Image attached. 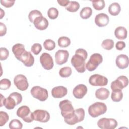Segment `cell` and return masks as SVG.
I'll use <instances>...</instances> for the list:
<instances>
[{
  "label": "cell",
  "mask_w": 129,
  "mask_h": 129,
  "mask_svg": "<svg viewBox=\"0 0 129 129\" xmlns=\"http://www.w3.org/2000/svg\"><path fill=\"white\" fill-rule=\"evenodd\" d=\"M12 51L15 57L23 63L26 67H31L34 62V58L30 51H27L25 46L21 43H17L13 45Z\"/></svg>",
  "instance_id": "1"
},
{
  "label": "cell",
  "mask_w": 129,
  "mask_h": 129,
  "mask_svg": "<svg viewBox=\"0 0 129 129\" xmlns=\"http://www.w3.org/2000/svg\"><path fill=\"white\" fill-rule=\"evenodd\" d=\"M87 56V51L84 49L79 48L76 50L75 54L72 57L71 64L79 73H82L85 72L86 70L85 60Z\"/></svg>",
  "instance_id": "2"
},
{
  "label": "cell",
  "mask_w": 129,
  "mask_h": 129,
  "mask_svg": "<svg viewBox=\"0 0 129 129\" xmlns=\"http://www.w3.org/2000/svg\"><path fill=\"white\" fill-rule=\"evenodd\" d=\"M1 107L4 105L9 110L14 109L16 105L21 103L23 99L22 95L18 92L12 93L7 98H5L2 94H1Z\"/></svg>",
  "instance_id": "3"
},
{
  "label": "cell",
  "mask_w": 129,
  "mask_h": 129,
  "mask_svg": "<svg viewBox=\"0 0 129 129\" xmlns=\"http://www.w3.org/2000/svg\"><path fill=\"white\" fill-rule=\"evenodd\" d=\"M59 107L61 110V114L64 120L70 119L74 115L75 110L72 102L70 100L65 99L60 101Z\"/></svg>",
  "instance_id": "4"
},
{
  "label": "cell",
  "mask_w": 129,
  "mask_h": 129,
  "mask_svg": "<svg viewBox=\"0 0 129 129\" xmlns=\"http://www.w3.org/2000/svg\"><path fill=\"white\" fill-rule=\"evenodd\" d=\"M107 111V106L104 103L96 102L91 104L88 108L89 115L94 118L104 114Z\"/></svg>",
  "instance_id": "5"
},
{
  "label": "cell",
  "mask_w": 129,
  "mask_h": 129,
  "mask_svg": "<svg viewBox=\"0 0 129 129\" xmlns=\"http://www.w3.org/2000/svg\"><path fill=\"white\" fill-rule=\"evenodd\" d=\"M16 114L26 122L30 123L34 120L32 112L28 106L23 105L20 107L17 111Z\"/></svg>",
  "instance_id": "6"
},
{
  "label": "cell",
  "mask_w": 129,
  "mask_h": 129,
  "mask_svg": "<svg viewBox=\"0 0 129 129\" xmlns=\"http://www.w3.org/2000/svg\"><path fill=\"white\" fill-rule=\"evenodd\" d=\"M102 61L103 58L100 54L94 53L91 55L89 61L86 64V68L90 72L94 71L102 63Z\"/></svg>",
  "instance_id": "7"
},
{
  "label": "cell",
  "mask_w": 129,
  "mask_h": 129,
  "mask_svg": "<svg viewBox=\"0 0 129 129\" xmlns=\"http://www.w3.org/2000/svg\"><path fill=\"white\" fill-rule=\"evenodd\" d=\"M30 92L32 97L38 99L40 101H45L48 97L47 90L38 86L32 87Z\"/></svg>",
  "instance_id": "8"
},
{
  "label": "cell",
  "mask_w": 129,
  "mask_h": 129,
  "mask_svg": "<svg viewBox=\"0 0 129 129\" xmlns=\"http://www.w3.org/2000/svg\"><path fill=\"white\" fill-rule=\"evenodd\" d=\"M85 110L82 108H77L75 110L74 114L71 118L64 120L65 122L70 125H73L77 123L82 121L85 118Z\"/></svg>",
  "instance_id": "9"
},
{
  "label": "cell",
  "mask_w": 129,
  "mask_h": 129,
  "mask_svg": "<svg viewBox=\"0 0 129 129\" xmlns=\"http://www.w3.org/2000/svg\"><path fill=\"white\" fill-rule=\"evenodd\" d=\"M128 84V79L125 76H120L111 82L110 87L112 91L122 90Z\"/></svg>",
  "instance_id": "10"
},
{
  "label": "cell",
  "mask_w": 129,
  "mask_h": 129,
  "mask_svg": "<svg viewBox=\"0 0 129 129\" xmlns=\"http://www.w3.org/2000/svg\"><path fill=\"white\" fill-rule=\"evenodd\" d=\"M117 124V122L115 119L110 118H102L97 122L98 126L101 129H114Z\"/></svg>",
  "instance_id": "11"
},
{
  "label": "cell",
  "mask_w": 129,
  "mask_h": 129,
  "mask_svg": "<svg viewBox=\"0 0 129 129\" xmlns=\"http://www.w3.org/2000/svg\"><path fill=\"white\" fill-rule=\"evenodd\" d=\"M14 83L17 89L22 91L26 90L29 87L27 78L22 74L17 75L14 77Z\"/></svg>",
  "instance_id": "12"
},
{
  "label": "cell",
  "mask_w": 129,
  "mask_h": 129,
  "mask_svg": "<svg viewBox=\"0 0 129 129\" xmlns=\"http://www.w3.org/2000/svg\"><path fill=\"white\" fill-rule=\"evenodd\" d=\"M89 82L90 85L93 86H104L107 85L108 79L102 75L94 74L90 76Z\"/></svg>",
  "instance_id": "13"
},
{
  "label": "cell",
  "mask_w": 129,
  "mask_h": 129,
  "mask_svg": "<svg viewBox=\"0 0 129 129\" xmlns=\"http://www.w3.org/2000/svg\"><path fill=\"white\" fill-rule=\"evenodd\" d=\"M34 120L40 122H47L50 119V114L49 112L42 109H36L32 112Z\"/></svg>",
  "instance_id": "14"
},
{
  "label": "cell",
  "mask_w": 129,
  "mask_h": 129,
  "mask_svg": "<svg viewBox=\"0 0 129 129\" xmlns=\"http://www.w3.org/2000/svg\"><path fill=\"white\" fill-rule=\"evenodd\" d=\"M39 60L41 66L45 70H50L53 67V58L48 53H43L40 57Z\"/></svg>",
  "instance_id": "15"
},
{
  "label": "cell",
  "mask_w": 129,
  "mask_h": 129,
  "mask_svg": "<svg viewBox=\"0 0 129 129\" xmlns=\"http://www.w3.org/2000/svg\"><path fill=\"white\" fill-rule=\"evenodd\" d=\"M69 56V52L66 50H58L55 54V62L58 65H62L66 63Z\"/></svg>",
  "instance_id": "16"
},
{
  "label": "cell",
  "mask_w": 129,
  "mask_h": 129,
  "mask_svg": "<svg viewBox=\"0 0 129 129\" xmlns=\"http://www.w3.org/2000/svg\"><path fill=\"white\" fill-rule=\"evenodd\" d=\"M87 87L84 84H79L77 85L73 90L74 96L78 99L83 98L87 93Z\"/></svg>",
  "instance_id": "17"
},
{
  "label": "cell",
  "mask_w": 129,
  "mask_h": 129,
  "mask_svg": "<svg viewBox=\"0 0 129 129\" xmlns=\"http://www.w3.org/2000/svg\"><path fill=\"white\" fill-rule=\"evenodd\" d=\"M109 21V18L108 15L104 13H99L97 14L95 18V22L96 25L99 27H103L108 25Z\"/></svg>",
  "instance_id": "18"
},
{
  "label": "cell",
  "mask_w": 129,
  "mask_h": 129,
  "mask_svg": "<svg viewBox=\"0 0 129 129\" xmlns=\"http://www.w3.org/2000/svg\"><path fill=\"white\" fill-rule=\"evenodd\" d=\"M35 27L39 30H44L47 28L49 23L48 20L45 17H39L35 19L33 23Z\"/></svg>",
  "instance_id": "19"
},
{
  "label": "cell",
  "mask_w": 129,
  "mask_h": 129,
  "mask_svg": "<svg viewBox=\"0 0 129 129\" xmlns=\"http://www.w3.org/2000/svg\"><path fill=\"white\" fill-rule=\"evenodd\" d=\"M117 67L120 69H124L128 67L129 64L128 57L125 54H119L117 56L115 60Z\"/></svg>",
  "instance_id": "20"
},
{
  "label": "cell",
  "mask_w": 129,
  "mask_h": 129,
  "mask_svg": "<svg viewBox=\"0 0 129 129\" xmlns=\"http://www.w3.org/2000/svg\"><path fill=\"white\" fill-rule=\"evenodd\" d=\"M68 92L67 88L62 86L54 87L51 90V95L55 98H60L64 97Z\"/></svg>",
  "instance_id": "21"
},
{
  "label": "cell",
  "mask_w": 129,
  "mask_h": 129,
  "mask_svg": "<svg viewBox=\"0 0 129 129\" xmlns=\"http://www.w3.org/2000/svg\"><path fill=\"white\" fill-rule=\"evenodd\" d=\"M114 35L116 38L119 40H123L126 38L127 31L126 29L122 26L117 27L114 31Z\"/></svg>",
  "instance_id": "22"
},
{
  "label": "cell",
  "mask_w": 129,
  "mask_h": 129,
  "mask_svg": "<svg viewBox=\"0 0 129 129\" xmlns=\"http://www.w3.org/2000/svg\"><path fill=\"white\" fill-rule=\"evenodd\" d=\"M109 91L104 88H99L95 92L96 98L100 100H105L107 99L109 96Z\"/></svg>",
  "instance_id": "23"
},
{
  "label": "cell",
  "mask_w": 129,
  "mask_h": 129,
  "mask_svg": "<svg viewBox=\"0 0 129 129\" xmlns=\"http://www.w3.org/2000/svg\"><path fill=\"white\" fill-rule=\"evenodd\" d=\"M108 11L111 15L117 16L121 11V7L118 3L114 2L109 5Z\"/></svg>",
  "instance_id": "24"
},
{
  "label": "cell",
  "mask_w": 129,
  "mask_h": 129,
  "mask_svg": "<svg viewBox=\"0 0 129 129\" xmlns=\"http://www.w3.org/2000/svg\"><path fill=\"white\" fill-rule=\"evenodd\" d=\"M92 14V10L90 7H84L80 12V17L83 19H87L89 18Z\"/></svg>",
  "instance_id": "25"
},
{
  "label": "cell",
  "mask_w": 129,
  "mask_h": 129,
  "mask_svg": "<svg viewBox=\"0 0 129 129\" xmlns=\"http://www.w3.org/2000/svg\"><path fill=\"white\" fill-rule=\"evenodd\" d=\"M80 8V4L76 1H70L66 7V9L70 12H75Z\"/></svg>",
  "instance_id": "26"
},
{
  "label": "cell",
  "mask_w": 129,
  "mask_h": 129,
  "mask_svg": "<svg viewBox=\"0 0 129 129\" xmlns=\"http://www.w3.org/2000/svg\"><path fill=\"white\" fill-rule=\"evenodd\" d=\"M58 45L60 47H67L71 44L70 39L66 36L60 37L57 41Z\"/></svg>",
  "instance_id": "27"
},
{
  "label": "cell",
  "mask_w": 129,
  "mask_h": 129,
  "mask_svg": "<svg viewBox=\"0 0 129 129\" xmlns=\"http://www.w3.org/2000/svg\"><path fill=\"white\" fill-rule=\"evenodd\" d=\"M111 98L114 102H119L123 98V93L122 91H112L111 95Z\"/></svg>",
  "instance_id": "28"
},
{
  "label": "cell",
  "mask_w": 129,
  "mask_h": 129,
  "mask_svg": "<svg viewBox=\"0 0 129 129\" xmlns=\"http://www.w3.org/2000/svg\"><path fill=\"white\" fill-rule=\"evenodd\" d=\"M72 69L70 67H64L61 68L59 71V75L62 78H67L72 74Z\"/></svg>",
  "instance_id": "29"
},
{
  "label": "cell",
  "mask_w": 129,
  "mask_h": 129,
  "mask_svg": "<svg viewBox=\"0 0 129 129\" xmlns=\"http://www.w3.org/2000/svg\"><path fill=\"white\" fill-rule=\"evenodd\" d=\"M101 46L104 49L109 50L112 49L114 47V41L110 39L104 40L101 44Z\"/></svg>",
  "instance_id": "30"
},
{
  "label": "cell",
  "mask_w": 129,
  "mask_h": 129,
  "mask_svg": "<svg viewBox=\"0 0 129 129\" xmlns=\"http://www.w3.org/2000/svg\"><path fill=\"white\" fill-rule=\"evenodd\" d=\"M10 129H21L23 127L22 123L17 119L12 120L9 124Z\"/></svg>",
  "instance_id": "31"
},
{
  "label": "cell",
  "mask_w": 129,
  "mask_h": 129,
  "mask_svg": "<svg viewBox=\"0 0 129 129\" xmlns=\"http://www.w3.org/2000/svg\"><path fill=\"white\" fill-rule=\"evenodd\" d=\"M43 46L46 50L51 51L55 48V43L51 39H46L43 42Z\"/></svg>",
  "instance_id": "32"
},
{
  "label": "cell",
  "mask_w": 129,
  "mask_h": 129,
  "mask_svg": "<svg viewBox=\"0 0 129 129\" xmlns=\"http://www.w3.org/2000/svg\"><path fill=\"white\" fill-rule=\"evenodd\" d=\"M91 2L92 3V6L93 8L95 10L98 11H100L103 9L105 5V1L104 0L92 1Z\"/></svg>",
  "instance_id": "33"
},
{
  "label": "cell",
  "mask_w": 129,
  "mask_h": 129,
  "mask_svg": "<svg viewBox=\"0 0 129 129\" xmlns=\"http://www.w3.org/2000/svg\"><path fill=\"white\" fill-rule=\"evenodd\" d=\"M42 14L40 12V11L37 10H34L31 11L28 15L29 20L31 23H33L34 21L35 20L36 18L39 17H42Z\"/></svg>",
  "instance_id": "34"
},
{
  "label": "cell",
  "mask_w": 129,
  "mask_h": 129,
  "mask_svg": "<svg viewBox=\"0 0 129 129\" xmlns=\"http://www.w3.org/2000/svg\"><path fill=\"white\" fill-rule=\"evenodd\" d=\"M59 12L58 10L54 8L51 7L49 8L47 11V15L48 17L51 20H54L56 19L58 16Z\"/></svg>",
  "instance_id": "35"
},
{
  "label": "cell",
  "mask_w": 129,
  "mask_h": 129,
  "mask_svg": "<svg viewBox=\"0 0 129 129\" xmlns=\"http://www.w3.org/2000/svg\"><path fill=\"white\" fill-rule=\"evenodd\" d=\"M11 85V82L8 79H3L0 81V89L2 90H6L9 89Z\"/></svg>",
  "instance_id": "36"
},
{
  "label": "cell",
  "mask_w": 129,
  "mask_h": 129,
  "mask_svg": "<svg viewBox=\"0 0 129 129\" xmlns=\"http://www.w3.org/2000/svg\"><path fill=\"white\" fill-rule=\"evenodd\" d=\"M9 116L7 112L3 111H0V126H3L9 120Z\"/></svg>",
  "instance_id": "37"
},
{
  "label": "cell",
  "mask_w": 129,
  "mask_h": 129,
  "mask_svg": "<svg viewBox=\"0 0 129 129\" xmlns=\"http://www.w3.org/2000/svg\"><path fill=\"white\" fill-rule=\"evenodd\" d=\"M9 52L5 47H1L0 48V60L1 61L7 59L9 56Z\"/></svg>",
  "instance_id": "38"
},
{
  "label": "cell",
  "mask_w": 129,
  "mask_h": 129,
  "mask_svg": "<svg viewBox=\"0 0 129 129\" xmlns=\"http://www.w3.org/2000/svg\"><path fill=\"white\" fill-rule=\"evenodd\" d=\"M31 51L35 55H38L42 50L41 45L38 43H34L31 46Z\"/></svg>",
  "instance_id": "39"
},
{
  "label": "cell",
  "mask_w": 129,
  "mask_h": 129,
  "mask_svg": "<svg viewBox=\"0 0 129 129\" xmlns=\"http://www.w3.org/2000/svg\"><path fill=\"white\" fill-rule=\"evenodd\" d=\"M1 5L6 8H10L14 5L15 4V1L11 0H1Z\"/></svg>",
  "instance_id": "40"
},
{
  "label": "cell",
  "mask_w": 129,
  "mask_h": 129,
  "mask_svg": "<svg viewBox=\"0 0 129 129\" xmlns=\"http://www.w3.org/2000/svg\"><path fill=\"white\" fill-rule=\"evenodd\" d=\"M126 46L125 43L124 41H117L115 44V47L116 49L118 50H122Z\"/></svg>",
  "instance_id": "41"
},
{
  "label": "cell",
  "mask_w": 129,
  "mask_h": 129,
  "mask_svg": "<svg viewBox=\"0 0 129 129\" xmlns=\"http://www.w3.org/2000/svg\"><path fill=\"white\" fill-rule=\"evenodd\" d=\"M7 32V27L6 25L1 22L0 23V36H3L6 34Z\"/></svg>",
  "instance_id": "42"
},
{
  "label": "cell",
  "mask_w": 129,
  "mask_h": 129,
  "mask_svg": "<svg viewBox=\"0 0 129 129\" xmlns=\"http://www.w3.org/2000/svg\"><path fill=\"white\" fill-rule=\"evenodd\" d=\"M70 1L69 0H58L57 2L59 5L63 7H66L69 3H70Z\"/></svg>",
  "instance_id": "43"
},
{
  "label": "cell",
  "mask_w": 129,
  "mask_h": 129,
  "mask_svg": "<svg viewBox=\"0 0 129 129\" xmlns=\"http://www.w3.org/2000/svg\"><path fill=\"white\" fill-rule=\"evenodd\" d=\"M1 19H2V18H3V15H2V12H3V10L2 9H1Z\"/></svg>",
  "instance_id": "44"
}]
</instances>
